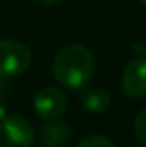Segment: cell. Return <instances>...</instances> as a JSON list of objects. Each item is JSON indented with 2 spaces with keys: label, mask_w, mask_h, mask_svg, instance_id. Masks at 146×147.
<instances>
[{
  "label": "cell",
  "mask_w": 146,
  "mask_h": 147,
  "mask_svg": "<svg viewBox=\"0 0 146 147\" xmlns=\"http://www.w3.org/2000/svg\"><path fill=\"white\" fill-rule=\"evenodd\" d=\"M95 69V60H93V53L83 46V45H69L64 46L53 58V77L57 79V82L62 87L67 89H83Z\"/></svg>",
  "instance_id": "6da1fadb"
},
{
  "label": "cell",
  "mask_w": 146,
  "mask_h": 147,
  "mask_svg": "<svg viewBox=\"0 0 146 147\" xmlns=\"http://www.w3.org/2000/svg\"><path fill=\"white\" fill-rule=\"evenodd\" d=\"M31 65V51L17 39H0V77H16Z\"/></svg>",
  "instance_id": "7a4b0ae2"
},
{
  "label": "cell",
  "mask_w": 146,
  "mask_h": 147,
  "mask_svg": "<svg viewBox=\"0 0 146 147\" xmlns=\"http://www.w3.org/2000/svg\"><path fill=\"white\" fill-rule=\"evenodd\" d=\"M33 140V127L24 116L7 115L0 121V147H31Z\"/></svg>",
  "instance_id": "3957f363"
},
{
  "label": "cell",
  "mask_w": 146,
  "mask_h": 147,
  "mask_svg": "<svg viewBox=\"0 0 146 147\" xmlns=\"http://www.w3.org/2000/svg\"><path fill=\"white\" fill-rule=\"evenodd\" d=\"M35 111L40 118L43 120H55L64 115L67 108V98L65 94L53 86H46L40 89L35 96Z\"/></svg>",
  "instance_id": "277c9868"
},
{
  "label": "cell",
  "mask_w": 146,
  "mask_h": 147,
  "mask_svg": "<svg viewBox=\"0 0 146 147\" xmlns=\"http://www.w3.org/2000/svg\"><path fill=\"white\" fill-rule=\"evenodd\" d=\"M122 91L129 98L146 96V57H134L122 72Z\"/></svg>",
  "instance_id": "5b68a950"
},
{
  "label": "cell",
  "mask_w": 146,
  "mask_h": 147,
  "mask_svg": "<svg viewBox=\"0 0 146 147\" xmlns=\"http://www.w3.org/2000/svg\"><path fill=\"white\" fill-rule=\"evenodd\" d=\"M40 130V142L45 147H62L72 135V128L69 123L55 118V120H46Z\"/></svg>",
  "instance_id": "8992f818"
},
{
  "label": "cell",
  "mask_w": 146,
  "mask_h": 147,
  "mask_svg": "<svg viewBox=\"0 0 146 147\" xmlns=\"http://www.w3.org/2000/svg\"><path fill=\"white\" fill-rule=\"evenodd\" d=\"M81 106L89 113H103L110 106L108 92L100 87H89L81 94Z\"/></svg>",
  "instance_id": "52a82bcc"
},
{
  "label": "cell",
  "mask_w": 146,
  "mask_h": 147,
  "mask_svg": "<svg viewBox=\"0 0 146 147\" xmlns=\"http://www.w3.org/2000/svg\"><path fill=\"white\" fill-rule=\"evenodd\" d=\"M77 147H117V146L103 135H88L77 144Z\"/></svg>",
  "instance_id": "ba28073f"
},
{
  "label": "cell",
  "mask_w": 146,
  "mask_h": 147,
  "mask_svg": "<svg viewBox=\"0 0 146 147\" xmlns=\"http://www.w3.org/2000/svg\"><path fill=\"white\" fill-rule=\"evenodd\" d=\"M134 134L139 140H143L146 144V108L139 111L134 120Z\"/></svg>",
  "instance_id": "9c48e42d"
},
{
  "label": "cell",
  "mask_w": 146,
  "mask_h": 147,
  "mask_svg": "<svg viewBox=\"0 0 146 147\" xmlns=\"http://www.w3.org/2000/svg\"><path fill=\"white\" fill-rule=\"evenodd\" d=\"M31 2L38 7H52V5L59 3V0H31Z\"/></svg>",
  "instance_id": "30bf717a"
},
{
  "label": "cell",
  "mask_w": 146,
  "mask_h": 147,
  "mask_svg": "<svg viewBox=\"0 0 146 147\" xmlns=\"http://www.w3.org/2000/svg\"><path fill=\"white\" fill-rule=\"evenodd\" d=\"M5 116H7V103H5V99L0 96V121H2Z\"/></svg>",
  "instance_id": "8fae6325"
},
{
  "label": "cell",
  "mask_w": 146,
  "mask_h": 147,
  "mask_svg": "<svg viewBox=\"0 0 146 147\" xmlns=\"http://www.w3.org/2000/svg\"><path fill=\"white\" fill-rule=\"evenodd\" d=\"M141 2H143V3H145V5H146V0H141Z\"/></svg>",
  "instance_id": "7c38bea8"
},
{
  "label": "cell",
  "mask_w": 146,
  "mask_h": 147,
  "mask_svg": "<svg viewBox=\"0 0 146 147\" xmlns=\"http://www.w3.org/2000/svg\"><path fill=\"white\" fill-rule=\"evenodd\" d=\"M139 147H146V146H139Z\"/></svg>",
  "instance_id": "4fadbf2b"
}]
</instances>
